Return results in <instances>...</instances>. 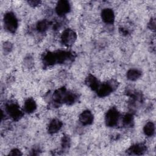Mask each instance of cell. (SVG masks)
<instances>
[{"label": "cell", "instance_id": "cell-2", "mask_svg": "<svg viewBox=\"0 0 156 156\" xmlns=\"http://www.w3.org/2000/svg\"><path fill=\"white\" fill-rule=\"evenodd\" d=\"M76 38V32L72 29H67L63 32L61 35V41L63 44L69 46L74 43Z\"/></svg>", "mask_w": 156, "mask_h": 156}, {"label": "cell", "instance_id": "cell-12", "mask_svg": "<svg viewBox=\"0 0 156 156\" xmlns=\"http://www.w3.org/2000/svg\"><path fill=\"white\" fill-rule=\"evenodd\" d=\"M44 63L46 65L50 66L57 63L55 54L53 52H48L44 55L43 57Z\"/></svg>", "mask_w": 156, "mask_h": 156}, {"label": "cell", "instance_id": "cell-16", "mask_svg": "<svg viewBox=\"0 0 156 156\" xmlns=\"http://www.w3.org/2000/svg\"><path fill=\"white\" fill-rule=\"evenodd\" d=\"M49 22L46 20H43L38 22L36 26V28L38 32H43L46 31L49 26Z\"/></svg>", "mask_w": 156, "mask_h": 156}, {"label": "cell", "instance_id": "cell-6", "mask_svg": "<svg viewBox=\"0 0 156 156\" xmlns=\"http://www.w3.org/2000/svg\"><path fill=\"white\" fill-rule=\"evenodd\" d=\"M113 90V86L110 83H105L99 85L96 90L99 97H105L109 95Z\"/></svg>", "mask_w": 156, "mask_h": 156}, {"label": "cell", "instance_id": "cell-11", "mask_svg": "<svg viewBox=\"0 0 156 156\" xmlns=\"http://www.w3.org/2000/svg\"><path fill=\"white\" fill-rule=\"evenodd\" d=\"M37 108V105L35 101L32 99H28L26 101L24 105V110L28 113L34 112Z\"/></svg>", "mask_w": 156, "mask_h": 156}, {"label": "cell", "instance_id": "cell-1", "mask_svg": "<svg viewBox=\"0 0 156 156\" xmlns=\"http://www.w3.org/2000/svg\"><path fill=\"white\" fill-rule=\"evenodd\" d=\"M4 27L10 32L14 33L18 28V22L16 16L12 12H8L4 15Z\"/></svg>", "mask_w": 156, "mask_h": 156}, {"label": "cell", "instance_id": "cell-7", "mask_svg": "<svg viewBox=\"0 0 156 156\" xmlns=\"http://www.w3.org/2000/svg\"><path fill=\"white\" fill-rule=\"evenodd\" d=\"M80 122L83 126H87L91 124L93 121V115L92 113L89 110H85L83 112L79 117Z\"/></svg>", "mask_w": 156, "mask_h": 156}, {"label": "cell", "instance_id": "cell-4", "mask_svg": "<svg viewBox=\"0 0 156 156\" xmlns=\"http://www.w3.org/2000/svg\"><path fill=\"white\" fill-rule=\"evenodd\" d=\"M6 111L9 115L13 119H20L22 115V112L20 110L18 105L14 103H9L6 105Z\"/></svg>", "mask_w": 156, "mask_h": 156}, {"label": "cell", "instance_id": "cell-15", "mask_svg": "<svg viewBox=\"0 0 156 156\" xmlns=\"http://www.w3.org/2000/svg\"><path fill=\"white\" fill-rule=\"evenodd\" d=\"M144 134L148 136H152L155 133V126L152 122H147L143 128Z\"/></svg>", "mask_w": 156, "mask_h": 156}, {"label": "cell", "instance_id": "cell-18", "mask_svg": "<svg viewBox=\"0 0 156 156\" xmlns=\"http://www.w3.org/2000/svg\"><path fill=\"white\" fill-rule=\"evenodd\" d=\"M70 144V140L69 138L67 136H65L63 137L62 140V146L63 148H67L69 147Z\"/></svg>", "mask_w": 156, "mask_h": 156}, {"label": "cell", "instance_id": "cell-5", "mask_svg": "<svg viewBox=\"0 0 156 156\" xmlns=\"http://www.w3.org/2000/svg\"><path fill=\"white\" fill-rule=\"evenodd\" d=\"M70 10V5L67 1L62 0L57 2L55 11L58 15L62 16L68 13Z\"/></svg>", "mask_w": 156, "mask_h": 156}, {"label": "cell", "instance_id": "cell-10", "mask_svg": "<svg viewBox=\"0 0 156 156\" xmlns=\"http://www.w3.org/2000/svg\"><path fill=\"white\" fill-rule=\"evenodd\" d=\"M62 126V122L57 119H52L48 126V132L49 133L53 134L58 132Z\"/></svg>", "mask_w": 156, "mask_h": 156}, {"label": "cell", "instance_id": "cell-17", "mask_svg": "<svg viewBox=\"0 0 156 156\" xmlns=\"http://www.w3.org/2000/svg\"><path fill=\"white\" fill-rule=\"evenodd\" d=\"M133 121V116L130 114H126L123 118V123L126 126H130Z\"/></svg>", "mask_w": 156, "mask_h": 156}, {"label": "cell", "instance_id": "cell-19", "mask_svg": "<svg viewBox=\"0 0 156 156\" xmlns=\"http://www.w3.org/2000/svg\"><path fill=\"white\" fill-rule=\"evenodd\" d=\"M9 155H22V153L21 151L17 149H12L10 152L9 153Z\"/></svg>", "mask_w": 156, "mask_h": 156}, {"label": "cell", "instance_id": "cell-8", "mask_svg": "<svg viewBox=\"0 0 156 156\" xmlns=\"http://www.w3.org/2000/svg\"><path fill=\"white\" fill-rule=\"evenodd\" d=\"M101 17L103 21L107 24H112L115 20L113 11L110 9H104L101 12Z\"/></svg>", "mask_w": 156, "mask_h": 156}, {"label": "cell", "instance_id": "cell-3", "mask_svg": "<svg viewBox=\"0 0 156 156\" xmlns=\"http://www.w3.org/2000/svg\"><path fill=\"white\" fill-rule=\"evenodd\" d=\"M119 117V113L115 108H110L105 115V122L107 126L113 127L116 125Z\"/></svg>", "mask_w": 156, "mask_h": 156}, {"label": "cell", "instance_id": "cell-9", "mask_svg": "<svg viewBox=\"0 0 156 156\" xmlns=\"http://www.w3.org/2000/svg\"><path fill=\"white\" fill-rule=\"evenodd\" d=\"M146 147L141 143L132 146L128 150V152L132 155H141L146 152Z\"/></svg>", "mask_w": 156, "mask_h": 156}, {"label": "cell", "instance_id": "cell-14", "mask_svg": "<svg viewBox=\"0 0 156 156\" xmlns=\"http://www.w3.org/2000/svg\"><path fill=\"white\" fill-rule=\"evenodd\" d=\"M86 83L88 86L91 88L93 90H96L99 86L98 81L96 77L92 75H90L86 79Z\"/></svg>", "mask_w": 156, "mask_h": 156}, {"label": "cell", "instance_id": "cell-21", "mask_svg": "<svg viewBox=\"0 0 156 156\" xmlns=\"http://www.w3.org/2000/svg\"><path fill=\"white\" fill-rule=\"evenodd\" d=\"M40 3V1H29V4H30V5H32V6H36V5H38Z\"/></svg>", "mask_w": 156, "mask_h": 156}, {"label": "cell", "instance_id": "cell-20", "mask_svg": "<svg viewBox=\"0 0 156 156\" xmlns=\"http://www.w3.org/2000/svg\"><path fill=\"white\" fill-rule=\"evenodd\" d=\"M148 26L151 30H154L155 29V21L154 19H151V20L149 23Z\"/></svg>", "mask_w": 156, "mask_h": 156}, {"label": "cell", "instance_id": "cell-13", "mask_svg": "<svg viewBox=\"0 0 156 156\" xmlns=\"http://www.w3.org/2000/svg\"><path fill=\"white\" fill-rule=\"evenodd\" d=\"M141 72L138 69H130L127 73V77L130 80H136L140 78Z\"/></svg>", "mask_w": 156, "mask_h": 156}]
</instances>
